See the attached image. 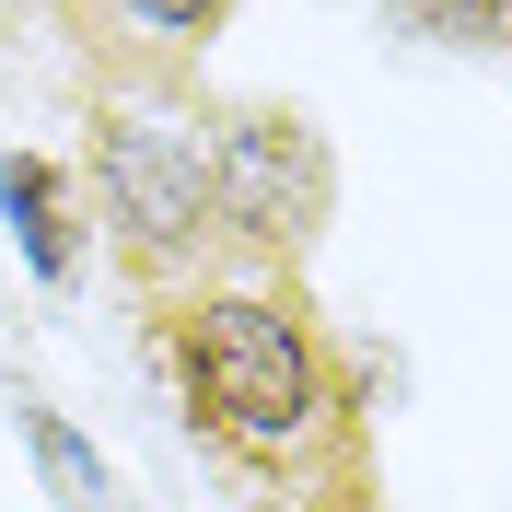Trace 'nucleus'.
<instances>
[{
  "mask_svg": "<svg viewBox=\"0 0 512 512\" xmlns=\"http://www.w3.org/2000/svg\"><path fill=\"white\" fill-rule=\"evenodd\" d=\"M0 222H12V245H24V268L47 291L82 280V198H70V175L47 152H0Z\"/></svg>",
  "mask_w": 512,
  "mask_h": 512,
  "instance_id": "nucleus-4",
  "label": "nucleus"
},
{
  "mask_svg": "<svg viewBox=\"0 0 512 512\" xmlns=\"http://www.w3.org/2000/svg\"><path fill=\"white\" fill-rule=\"evenodd\" d=\"M117 12H128V24H152L163 47H210V35L245 12V0H117Z\"/></svg>",
  "mask_w": 512,
  "mask_h": 512,
  "instance_id": "nucleus-7",
  "label": "nucleus"
},
{
  "mask_svg": "<svg viewBox=\"0 0 512 512\" xmlns=\"http://www.w3.org/2000/svg\"><path fill=\"white\" fill-rule=\"evenodd\" d=\"M198 163H210V233H233L256 256H303L338 210V152L303 105H233L198 140Z\"/></svg>",
  "mask_w": 512,
  "mask_h": 512,
  "instance_id": "nucleus-2",
  "label": "nucleus"
},
{
  "mask_svg": "<svg viewBox=\"0 0 512 512\" xmlns=\"http://www.w3.org/2000/svg\"><path fill=\"white\" fill-rule=\"evenodd\" d=\"M163 361H175V396L210 443L245 466V478H291L315 431L350 419V384H338V350L303 291L280 280H222L187 291L163 315Z\"/></svg>",
  "mask_w": 512,
  "mask_h": 512,
  "instance_id": "nucleus-1",
  "label": "nucleus"
},
{
  "mask_svg": "<svg viewBox=\"0 0 512 512\" xmlns=\"http://www.w3.org/2000/svg\"><path fill=\"white\" fill-rule=\"evenodd\" d=\"M384 24L408 35V47H501L512 0H384Z\"/></svg>",
  "mask_w": 512,
  "mask_h": 512,
  "instance_id": "nucleus-6",
  "label": "nucleus"
},
{
  "mask_svg": "<svg viewBox=\"0 0 512 512\" xmlns=\"http://www.w3.org/2000/svg\"><path fill=\"white\" fill-rule=\"evenodd\" d=\"M94 198H105V222H117L140 280H175L210 245V163H198L187 128H163V117H128V105L94 117Z\"/></svg>",
  "mask_w": 512,
  "mask_h": 512,
  "instance_id": "nucleus-3",
  "label": "nucleus"
},
{
  "mask_svg": "<svg viewBox=\"0 0 512 512\" xmlns=\"http://www.w3.org/2000/svg\"><path fill=\"white\" fill-rule=\"evenodd\" d=\"M24 443H35V466H47V489H59L70 512H117V478H105V454L82 443L59 408H35V396H24Z\"/></svg>",
  "mask_w": 512,
  "mask_h": 512,
  "instance_id": "nucleus-5",
  "label": "nucleus"
}]
</instances>
